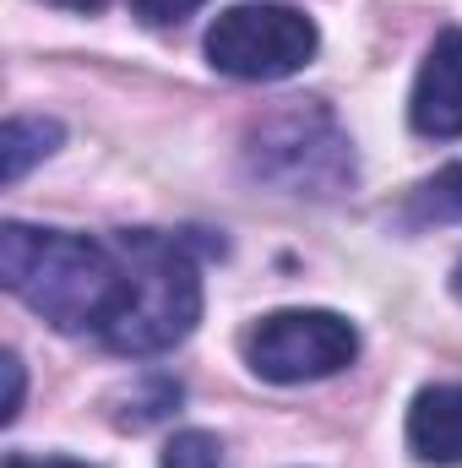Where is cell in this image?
<instances>
[{
  "label": "cell",
  "mask_w": 462,
  "mask_h": 468,
  "mask_svg": "<svg viewBox=\"0 0 462 468\" xmlns=\"http://www.w3.org/2000/svg\"><path fill=\"white\" fill-rule=\"evenodd\" d=\"M0 283L55 333H93L115 322L125 300V256L115 239L77 229H38L22 218L0 224Z\"/></svg>",
  "instance_id": "1"
},
{
  "label": "cell",
  "mask_w": 462,
  "mask_h": 468,
  "mask_svg": "<svg viewBox=\"0 0 462 468\" xmlns=\"http://www.w3.org/2000/svg\"><path fill=\"white\" fill-rule=\"evenodd\" d=\"M403 224H408V229L462 224V164L436 169L425 186H414V191H408V202H403Z\"/></svg>",
  "instance_id": "9"
},
{
  "label": "cell",
  "mask_w": 462,
  "mask_h": 468,
  "mask_svg": "<svg viewBox=\"0 0 462 468\" xmlns=\"http://www.w3.org/2000/svg\"><path fill=\"white\" fill-rule=\"evenodd\" d=\"M158 468H229V447L213 431H174L158 452Z\"/></svg>",
  "instance_id": "11"
},
{
  "label": "cell",
  "mask_w": 462,
  "mask_h": 468,
  "mask_svg": "<svg viewBox=\"0 0 462 468\" xmlns=\"http://www.w3.org/2000/svg\"><path fill=\"white\" fill-rule=\"evenodd\" d=\"M66 142V125L49 115H11L0 125V180L16 186L33 164H44Z\"/></svg>",
  "instance_id": "8"
},
{
  "label": "cell",
  "mask_w": 462,
  "mask_h": 468,
  "mask_svg": "<svg viewBox=\"0 0 462 468\" xmlns=\"http://www.w3.org/2000/svg\"><path fill=\"white\" fill-rule=\"evenodd\" d=\"M408 125L430 142H457L462 136V27L436 33L414 93H408Z\"/></svg>",
  "instance_id": "6"
},
{
  "label": "cell",
  "mask_w": 462,
  "mask_h": 468,
  "mask_svg": "<svg viewBox=\"0 0 462 468\" xmlns=\"http://www.w3.org/2000/svg\"><path fill=\"white\" fill-rule=\"evenodd\" d=\"M245 175L283 191V197H343L359 180L353 142L338 115L316 99H289L283 110L261 115L245 136Z\"/></svg>",
  "instance_id": "3"
},
{
  "label": "cell",
  "mask_w": 462,
  "mask_h": 468,
  "mask_svg": "<svg viewBox=\"0 0 462 468\" xmlns=\"http://www.w3.org/2000/svg\"><path fill=\"white\" fill-rule=\"evenodd\" d=\"M321 49V27L316 16H305L299 5H278V0H245L213 16L207 27V66L234 82H283L299 77Z\"/></svg>",
  "instance_id": "4"
},
{
  "label": "cell",
  "mask_w": 462,
  "mask_h": 468,
  "mask_svg": "<svg viewBox=\"0 0 462 468\" xmlns=\"http://www.w3.org/2000/svg\"><path fill=\"white\" fill-rule=\"evenodd\" d=\"M49 5H66V11H104L110 0H49Z\"/></svg>",
  "instance_id": "15"
},
{
  "label": "cell",
  "mask_w": 462,
  "mask_h": 468,
  "mask_svg": "<svg viewBox=\"0 0 462 468\" xmlns=\"http://www.w3.org/2000/svg\"><path fill=\"white\" fill-rule=\"evenodd\" d=\"M5 381H11V392H5V409H0V420L11 425V420L22 414V359H16V354H5Z\"/></svg>",
  "instance_id": "14"
},
{
  "label": "cell",
  "mask_w": 462,
  "mask_h": 468,
  "mask_svg": "<svg viewBox=\"0 0 462 468\" xmlns=\"http://www.w3.org/2000/svg\"><path fill=\"white\" fill-rule=\"evenodd\" d=\"M207 0H131V16L142 27H180L185 16H196Z\"/></svg>",
  "instance_id": "12"
},
{
  "label": "cell",
  "mask_w": 462,
  "mask_h": 468,
  "mask_svg": "<svg viewBox=\"0 0 462 468\" xmlns=\"http://www.w3.org/2000/svg\"><path fill=\"white\" fill-rule=\"evenodd\" d=\"M239 354L261 381L305 387V381L338 376L359 359V327L327 305H289V311H267L261 322H250L239 338Z\"/></svg>",
  "instance_id": "5"
},
{
  "label": "cell",
  "mask_w": 462,
  "mask_h": 468,
  "mask_svg": "<svg viewBox=\"0 0 462 468\" xmlns=\"http://www.w3.org/2000/svg\"><path fill=\"white\" fill-rule=\"evenodd\" d=\"M452 294L462 300V256H457V267H452Z\"/></svg>",
  "instance_id": "16"
},
{
  "label": "cell",
  "mask_w": 462,
  "mask_h": 468,
  "mask_svg": "<svg viewBox=\"0 0 462 468\" xmlns=\"http://www.w3.org/2000/svg\"><path fill=\"white\" fill-rule=\"evenodd\" d=\"M5 468H99V463H82V458H60V452H11Z\"/></svg>",
  "instance_id": "13"
},
{
  "label": "cell",
  "mask_w": 462,
  "mask_h": 468,
  "mask_svg": "<svg viewBox=\"0 0 462 468\" xmlns=\"http://www.w3.org/2000/svg\"><path fill=\"white\" fill-rule=\"evenodd\" d=\"M180 398H185V387L174 381V376H142L115 409V425L120 431H147V425H158V420H169L174 409H180Z\"/></svg>",
  "instance_id": "10"
},
{
  "label": "cell",
  "mask_w": 462,
  "mask_h": 468,
  "mask_svg": "<svg viewBox=\"0 0 462 468\" xmlns=\"http://www.w3.org/2000/svg\"><path fill=\"white\" fill-rule=\"evenodd\" d=\"M115 245L125 256V300L99 344L120 359L180 349L207 311L196 245L163 229H115Z\"/></svg>",
  "instance_id": "2"
},
{
  "label": "cell",
  "mask_w": 462,
  "mask_h": 468,
  "mask_svg": "<svg viewBox=\"0 0 462 468\" xmlns=\"http://www.w3.org/2000/svg\"><path fill=\"white\" fill-rule=\"evenodd\" d=\"M403 441L414 463L425 468H462V381H430L414 392Z\"/></svg>",
  "instance_id": "7"
}]
</instances>
